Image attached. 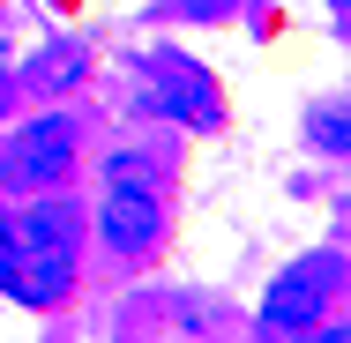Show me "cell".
Wrapping results in <instances>:
<instances>
[{
	"instance_id": "cell-8",
	"label": "cell",
	"mask_w": 351,
	"mask_h": 343,
	"mask_svg": "<svg viewBox=\"0 0 351 343\" xmlns=\"http://www.w3.org/2000/svg\"><path fill=\"white\" fill-rule=\"evenodd\" d=\"M306 127H314V142H322V149H337V157H344V142H351L344 105H314V120H306Z\"/></svg>"
},
{
	"instance_id": "cell-4",
	"label": "cell",
	"mask_w": 351,
	"mask_h": 343,
	"mask_svg": "<svg viewBox=\"0 0 351 343\" xmlns=\"http://www.w3.org/2000/svg\"><path fill=\"white\" fill-rule=\"evenodd\" d=\"M142 75H149L142 112H165V120H180V127H195V135H217V127H224V97H217V82L195 68L187 53H149Z\"/></svg>"
},
{
	"instance_id": "cell-6",
	"label": "cell",
	"mask_w": 351,
	"mask_h": 343,
	"mask_svg": "<svg viewBox=\"0 0 351 343\" xmlns=\"http://www.w3.org/2000/svg\"><path fill=\"white\" fill-rule=\"evenodd\" d=\"M90 75V45H38L30 60H23V75H15V90H38V97H60V90H75Z\"/></svg>"
},
{
	"instance_id": "cell-1",
	"label": "cell",
	"mask_w": 351,
	"mask_h": 343,
	"mask_svg": "<svg viewBox=\"0 0 351 343\" xmlns=\"http://www.w3.org/2000/svg\"><path fill=\"white\" fill-rule=\"evenodd\" d=\"M82 231H90V216L75 202H60L53 187H45V202L30 194V202L8 216V246H15V298L23 306H60L75 291V269H82Z\"/></svg>"
},
{
	"instance_id": "cell-3",
	"label": "cell",
	"mask_w": 351,
	"mask_h": 343,
	"mask_svg": "<svg viewBox=\"0 0 351 343\" xmlns=\"http://www.w3.org/2000/svg\"><path fill=\"white\" fill-rule=\"evenodd\" d=\"M337 283H344V254H306V262H291V269L269 283V298H262V336H306L322 314H329V298H337Z\"/></svg>"
},
{
	"instance_id": "cell-2",
	"label": "cell",
	"mask_w": 351,
	"mask_h": 343,
	"mask_svg": "<svg viewBox=\"0 0 351 343\" xmlns=\"http://www.w3.org/2000/svg\"><path fill=\"white\" fill-rule=\"evenodd\" d=\"M75 157H82V127L68 112H38L0 142V187L8 194H45L75 172Z\"/></svg>"
},
{
	"instance_id": "cell-9",
	"label": "cell",
	"mask_w": 351,
	"mask_h": 343,
	"mask_svg": "<svg viewBox=\"0 0 351 343\" xmlns=\"http://www.w3.org/2000/svg\"><path fill=\"white\" fill-rule=\"evenodd\" d=\"M165 15H187V23H210V15H232V0H165Z\"/></svg>"
},
{
	"instance_id": "cell-5",
	"label": "cell",
	"mask_w": 351,
	"mask_h": 343,
	"mask_svg": "<svg viewBox=\"0 0 351 343\" xmlns=\"http://www.w3.org/2000/svg\"><path fill=\"white\" fill-rule=\"evenodd\" d=\"M97 239H105L112 262H149L157 239H165V194H157V187H105Z\"/></svg>"
},
{
	"instance_id": "cell-10",
	"label": "cell",
	"mask_w": 351,
	"mask_h": 343,
	"mask_svg": "<svg viewBox=\"0 0 351 343\" xmlns=\"http://www.w3.org/2000/svg\"><path fill=\"white\" fill-rule=\"evenodd\" d=\"M15 283V246H8V216H0V291Z\"/></svg>"
},
{
	"instance_id": "cell-12",
	"label": "cell",
	"mask_w": 351,
	"mask_h": 343,
	"mask_svg": "<svg viewBox=\"0 0 351 343\" xmlns=\"http://www.w3.org/2000/svg\"><path fill=\"white\" fill-rule=\"evenodd\" d=\"M8 97H15V75H0V112H8Z\"/></svg>"
},
{
	"instance_id": "cell-13",
	"label": "cell",
	"mask_w": 351,
	"mask_h": 343,
	"mask_svg": "<svg viewBox=\"0 0 351 343\" xmlns=\"http://www.w3.org/2000/svg\"><path fill=\"white\" fill-rule=\"evenodd\" d=\"M337 8H344V0H337Z\"/></svg>"
},
{
	"instance_id": "cell-11",
	"label": "cell",
	"mask_w": 351,
	"mask_h": 343,
	"mask_svg": "<svg viewBox=\"0 0 351 343\" xmlns=\"http://www.w3.org/2000/svg\"><path fill=\"white\" fill-rule=\"evenodd\" d=\"M306 343H351V336H344V321H337V329H322V321H314V329H306Z\"/></svg>"
},
{
	"instance_id": "cell-7",
	"label": "cell",
	"mask_w": 351,
	"mask_h": 343,
	"mask_svg": "<svg viewBox=\"0 0 351 343\" xmlns=\"http://www.w3.org/2000/svg\"><path fill=\"white\" fill-rule=\"evenodd\" d=\"M105 179H112V187H157V164H149L142 149H120V157L105 164Z\"/></svg>"
}]
</instances>
